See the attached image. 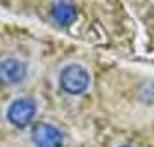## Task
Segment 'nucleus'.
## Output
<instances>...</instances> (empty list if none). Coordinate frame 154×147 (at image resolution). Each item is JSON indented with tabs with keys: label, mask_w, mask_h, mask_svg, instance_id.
Wrapping results in <instances>:
<instances>
[{
	"label": "nucleus",
	"mask_w": 154,
	"mask_h": 147,
	"mask_svg": "<svg viewBox=\"0 0 154 147\" xmlns=\"http://www.w3.org/2000/svg\"><path fill=\"white\" fill-rule=\"evenodd\" d=\"M90 73L88 69L78 63L68 64L59 71V87L64 93L78 97L83 95L90 87Z\"/></svg>",
	"instance_id": "obj_1"
},
{
	"label": "nucleus",
	"mask_w": 154,
	"mask_h": 147,
	"mask_svg": "<svg viewBox=\"0 0 154 147\" xmlns=\"http://www.w3.org/2000/svg\"><path fill=\"white\" fill-rule=\"evenodd\" d=\"M29 139L35 147H64L66 135L59 126L47 121H38L31 126Z\"/></svg>",
	"instance_id": "obj_3"
},
{
	"label": "nucleus",
	"mask_w": 154,
	"mask_h": 147,
	"mask_svg": "<svg viewBox=\"0 0 154 147\" xmlns=\"http://www.w3.org/2000/svg\"><path fill=\"white\" fill-rule=\"evenodd\" d=\"M36 111H38V104L33 97L29 95L16 97L9 102L5 109V119L14 128H26L33 123Z\"/></svg>",
	"instance_id": "obj_2"
},
{
	"label": "nucleus",
	"mask_w": 154,
	"mask_h": 147,
	"mask_svg": "<svg viewBox=\"0 0 154 147\" xmlns=\"http://www.w3.org/2000/svg\"><path fill=\"white\" fill-rule=\"evenodd\" d=\"M118 147H132V145H118Z\"/></svg>",
	"instance_id": "obj_6"
},
{
	"label": "nucleus",
	"mask_w": 154,
	"mask_h": 147,
	"mask_svg": "<svg viewBox=\"0 0 154 147\" xmlns=\"http://www.w3.org/2000/svg\"><path fill=\"white\" fill-rule=\"evenodd\" d=\"M52 19L59 26L68 28L71 24H75V21L78 19V9L69 0H56L52 5Z\"/></svg>",
	"instance_id": "obj_5"
},
{
	"label": "nucleus",
	"mask_w": 154,
	"mask_h": 147,
	"mask_svg": "<svg viewBox=\"0 0 154 147\" xmlns=\"http://www.w3.org/2000/svg\"><path fill=\"white\" fill-rule=\"evenodd\" d=\"M28 75L26 63L17 57H5L0 61V85L4 87H16L24 81Z\"/></svg>",
	"instance_id": "obj_4"
}]
</instances>
